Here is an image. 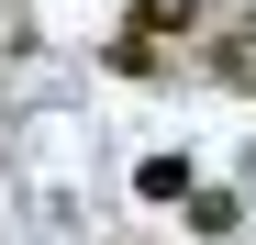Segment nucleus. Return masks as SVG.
Here are the masks:
<instances>
[{"label":"nucleus","mask_w":256,"mask_h":245,"mask_svg":"<svg viewBox=\"0 0 256 245\" xmlns=\"http://www.w3.org/2000/svg\"><path fill=\"white\" fill-rule=\"evenodd\" d=\"M200 12H212V0H134V12H122V34H145V45L167 56L178 34H200Z\"/></svg>","instance_id":"nucleus-1"},{"label":"nucleus","mask_w":256,"mask_h":245,"mask_svg":"<svg viewBox=\"0 0 256 245\" xmlns=\"http://www.w3.org/2000/svg\"><path fill=\"white\" fill-rule=\"evenodd\" d=\"M190 156H145V168H134V200H156V212H167V200H178V212H190Z\"/></svg>","instance_id":"nucleus-2"},{"label":"nucleus","mask_w":256,"mask_h":245,"mask_svg":"<svg viewBox=\"0 0 256 245\" xmlns=\"http://www.w3.org/2000/svg\"><path fill=\"white\" fill-rule=\"evenodd\" d=\"M234 223H245L234 190H190V234H234Z\"/></svg>","instance_id":"nucleus-3"},{"label":"nucleus","mask_w":256,"mask_h":245,"mask_svg":"<svg viewBox=\"0 0 256 245\" xmlns=\"http://www.w3.org/2000/svg\"><path fill=\"white\" fill-rule=\"evenodd\" d=\"M100 67H112V78H156V67H167V56H156V45H145V34H112V45H100Z\"/></svg>","instance_id":"nucleus-4"},{"label":"nucleus","mask_w":256,"mask_h":245,"mask_svg":"<svg viewBox=\"0 0 256 245\" xmlns=\"http://www.w3.org/2000/svg\"><path fill=\"white\" fill-rule=\"evenodd\" d=\"M223 45H234V56H256V12H245V22H234V34H223Z\"/></svg>","instance_id":"nucleus-5"}]
</instances>
